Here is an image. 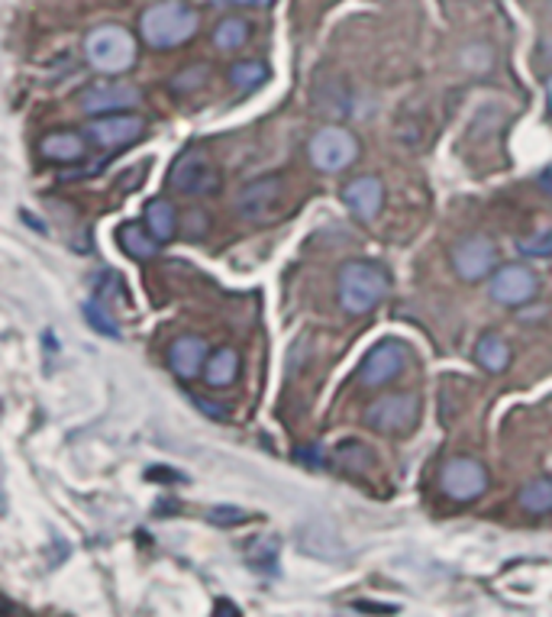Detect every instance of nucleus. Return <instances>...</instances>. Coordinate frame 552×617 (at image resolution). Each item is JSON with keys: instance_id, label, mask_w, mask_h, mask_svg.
<instances>
[{"instance_id": "2f4dec72", "label": "nucleus", "mask_w": 552, "mask_h": 617, "mask_svg": "<svg viewBox=\"0 0 552 617\" xmlns=\"http://www.w3.org/2000/svg\"><path fill=\"white\" fill-rule=\"evenodd\" d=\"M546 94H550V111H552V79L546 82Z\"/></svg>"}, {"instance_id": "393cba45", "label": "nucleus", "mask_w": 552, "mask_h": 617, "mask_svg": "<svg viewBox=\"0 0 552 617\" xmlns=\"http://www.w3.org/2000/svg\"><path fill=\"white\" fill-rule=\"evenodd\" d=\"M278 540L275 536H265V550H258L262 543L253 540L250 543V560H253V566H268V569H275V556H278V546H275Z\"/></svg>"}, {"instance_id": "9d476101", "label": "nucleus", "mask_w": 552, "mask_h": 617, "mask_svg": "<svg viewBox=\"0 0 552 617\" xmlns=\"http://www.w3.org/2000/svg\"><path fill=\"white\" fill-rule=\"evenodd\" d=\"M498 265V249L488 237H466L453 247V269L463 282H481Z\"/></svg>"}, {"instance_id": "4468645a", "label": "nucleus", "mask_w": 552, "mask_h": 617, "mask_svg": "<svg viewBox=\"0 0 552 617\" xmlns=\"http://www.w3.org/2000/svg\"><path fill=\"white\" fill-rule=\"evenodd\" d=\"M342 205L352 210L355 220L372 223L384 205L382 178H375V175H359V178H352V181L342 188Z\"/></svg>"}, {"instance_id": "f257e3e1", "label": "nucleus", "mask_w": 552, "mask_h": 617, "mask_svg": "<svg viewBox=\"0 0 552 617\" xmlns=\"http://www.w3.org/2000/svg\"><path fill=\"white\" fill-rule=\"evenodd\" d=\"M340 289V304L346 314H369L384 301V294L391 289V279L379 262H365V259H352L340 269L337 279Z\"/></svg>"}, {"instance_id": "dca6fc26", "label": "nucleus", "mask_w": 552, "mask_h": 617, "mask_svg": "<svg viewBox=\"0 0 552 617\" xmlns=\"http://www.w3.org/2000/svg\"><path fill=\"white\" fill-rule=\"evenodd\" d=\"M45 159L52 163H82L85 159V136L72 133V129H59V133H49L43 143H40Z\"/></svg>"}, {"instance_id": "1a4fd4ad", "label": "nucleus", "mask_w": 552, "mask_h": 617, "mask_svg": "<svg viewBox=\"0 0 552 617\" xmlns=\"http://www.w3.org/2000/svg\"><path fill=\"white\" fill-rule=\"evenodd\" d=\"M142 91L136 84L127 82H97L82 94V111L91 117H104V114H124L129 107H139Z\"/></svg>"}, {"instance_id": "cd10ccee", "label": "nucleus", "mask_w": 552, "mask_h": 617, "mask_svg": "<svg viewBox=\"0 0 552 617\" xmlns=\"http://www.w3.org/2000/svg\"><path fill=\"white\" fill-rule=\"evenodd\" d=\"M201 82H208V69L204 65H198V69H191V72H184V75H178L174 79V91H194V87H201Z\"/></svg>"}, {"instance_id": "6ab92c4d", "label": "nucleus", "mask_w": 552, "mask_h": 617, "mask_svg": "<svg viewBox=\"0 0 552 617\" xmlns=\"http://www.w3.org/2000/svg\"><path fill=\"white\" fill-rule=\"evenodd\" d=\"M517 504L527 511V514H550L552 511V479L550 475H540L533 482H527L520 494H517Z\"/></svg>"}, {"instance_id": "4be33fe9", "label": "nucleus", "mask_w": 552, "mask_h": 617, "mask_svg": "<svg viewBox=\"0 0 552 617\" xmlns=\"http://www.w3.org/2000/svg\"><path fill=\"white\" fill-rule=\"evenodd\" d=\"M246 42H250V23H246L243 17H226V20H220L216 30H213V45H216L220 52H236V49H243Z\"/></svg>"}, {"instance_id": "9b49d317", "label": "nucleus", "mask_w": 552, "mask_h": 617, "mask_svg": "<svg viewBox=\"0 0 552 617\" xmlns=\"http://www.w3.org/2000/svg\"><path fill=\"white\" fill-rule=\"evenodd\" d=\"M540 291V279L527 269V265H505L495 272L488 294L491 301L498 304H508V307H523L527 301H533Z\"/></svg>"}, {"instance_id": "39448f33", "label": "nucleus", "mask_w": 552, "mask_h": 617, "mask_svg": "<svg viewBox=\"0 0 552 617\" xmlns=\"http://www.w3.org/2000/svg\"><path fill=\"white\" fill-rule=\"evenodd\" d=\"M307 159H310V165L317 171H323V175L346 171L349 165L359 159V139L349 129H342V126H323L320 133L310 136Z\"/></svg>"}, {"instance_id": "c756f323", "label": "nucleus", "mask_w": 552, "mask_h": 617, "mask_svg": "<svg viewBox=\"0 0 552 617\" xmlns=\"http://www.w3.org/2000/svg\"><path fill=\"white\" fill-rule=\"evenodd\" d=\"M230 3H236V7H268L275 0H230Z\"/></svg>"}, {"instance_id": "f3484780", "label": "nucleus", "mask_w": 552, "mask_h": 617, "mask_svg": "<svg viewBox=\"0 0 552 617\" xmlns=\"http://www.w3.org/2000/svg\"><path fill=\"white\" fill-rule=\"evenodd\" d=\"M475 359H478V366L485 372L501 375V372L510 366L508 339L498 336V333H485V336L478 339V346H475Z\"/></svg>"}, {"instance_id": "f03ea898", "label": "nucleus", "mask_w": 552, "mask_h": 617, "mask_svg": "<svg viewBox=\"0 0 552 617\" xmlns=\"http://www.w3.org/2000/svg\"><path fill=\"white\" fill-rule=\"evenodd\" d=\"M201 20L198 13L181 3V0H166V3H156L142 13L139 20V33L142 40L149 42L152 49H174V45H184L188 40H194Z\"/></svg>"}, {"instance_id": "a878e982", "label": "nucleus", "mask_w": 552, "mask_h": 617, "mask_svg": "<svg viewBox=\"0 0 552 617\" xmlns=\"http://www.w3.org/2000/svg\"><path fill=\"white\" fill-rule=\"evenodd\" d=\"M520 252H527V255H552V230L527 237V240L520 243Z\"/></svg>"}, {"instance_id": "423d86ee", "label": "nucleus", "mask_w": 552, "mask_h": 617, "mask_svg": "<svg viewBox=\"0 0 552 617\" xmlns=\"http://www.w3.org/2000/svg\"><path fill=\"white\" fill-rule=\"evenodd\" d=\"M169 185L174 191L188 195V198H208L220 191V168L213 159L201 149H188L181 153L169 168Z\"/></svg>"}, {"instance_id": "b1692460", "label": "nucleus", "mask_w": 552, "mask_h": 617, "mask_svg": "<svg viewBox=\"0 0 552 617\" xmlns=\"http://www.w3.org/2000/svg\"><path fill=\"white\" fill-rule=\"evenodd\" d=\"M85 317H87V324L97 330V333H107V336H120V327L114 324L110 311H107V307H104L100 301H87Z\"/></svg>"}, {"instance_id": "f8f14e48", "label": "nucleus", "mask_w": 552, "mask_h": 617, "mask_svg": "<svg viewBox=\"0 0 552 617\" xmlns=\"http://www.w3.org/2000/svg\"><path fill=\"white\" fill-rule=\"evenodd\" d=\"M146 121L139 114H104L87 126V139L100 149H124L129 143L142 139Z\"/></svg>"}, {"instance_id": "c85d7f7f", "label": "nucleus", "mask_w": 552, "mask_h": 617, "mask_svg": "<svg viewBox=\"0 0 552 617\" xmlns=\"http://www.w3.org/2000/svg\"><path fill=\"white\" fill-rule=\"evenodd\" d=\"M540 188H543V191H546V195L552 198V163L540 171Z\"/></svg>"}, {"instance_id": "6e6552de", "label": "nucleus", "mask_w": 552, "mask_h": 617, "mask_svg": "<svg viewBox=\"0 0 552 617\" xmlns=\"http://www.w3.org/2000/svg\"><path fill=\"white\" fill-rule=\"evenodd\" d=\"M439 489L453 501H475L488 489V472L471 456H453V459H446V466L439 472Z\"/></svg>"}, {"instance_id": "aec40b11", "label": "nucleus", "mask_w": 552, "mask_h": 617, "mask_svg": "<svg viewBox=\"0 0 552 617\" xmlns=\"http://www.w3.org/2000/svg\"><path fill=\"white\" fill-rule=\"evenodd\" d=\"M146 227H149L162 243H169L171 237H174V227H178V213H174L171 201H166V198L149 201V205H146Z\"/></svg>"}, {"instance_id": "20e7f679", "label": "nucleus", "mask_w": 552, "mask_h": 617, "mask_svg": "<svg viewBox=\"0 0 552 617\" xmlns=\"http://www.w3.org/2000/svg\"><path fill=\"white\" fill-rule=\"evenodd\" d=\"M236 210H240L243 220L258 223V227L282 220V213H285V178L282 175H262V178L250 181L236 198Z\"/></svg>"}, {"instance_id": "a211bd4d", "label": "nucleus", "mask_w": 552, "mask_h": 617, "mask_svg": "<svg viewBox=\"0 0 552 617\" xmlns=\"http://www.w3.org/2000/svg\"><path fill=\"white\" fill-rule=\"evenodd\" d=\"M120 247L127 249L132 259H156L162 240L142 223H127V227H120Z\"/></svg>"}, {"instance_id": "7ed1b4c3", "label": "nucleus", "mask_w": 552, "mask_h": 617, "mask_svg": "<svg viewBox=\"0 0 552 617\" xmlns=\"http://www.w3.org/2000/svg\"><path fill=\"white\" fill-rule=\"evenodd\" d=\"M85 55L100 75H120L136 65V36L117 23L97 27L87 36Z\"/></svg>"}, {"instance_id": "5701e85b", "label": "nucleus", "mask_w": 552, "mask_h": 617, "mask_svg": "<svg viewBox=\"0 0 552 617\" xmlns=\"http://www.w3.org/2000/svg\"><path fill=\"white\" fill-rule=\"evenodd\" d=\"M230 82L236 91H243V94H250L255 87H262V84L268 82V69L262 65V62H236L233 69H230Z\"/></svg>"}, {"instance_id": "2eb2a0df", "label": "nucleus", "mask_w": 552, "mask_h": 617, "mask_svg": "<svg viewBox=\"0 0 552 617\" xmlns=\"http://www.w3.org/2000/svg\"><path fill=\"white\" fill-rule=\"evenodd\" d=\"M208 359H211V356H208V343H204L201 336H181V339H174L169 346L171 372H174L178 378H184V381L194 378V375H201Z\"/></svg>"}, {"instance_id": "412c9836", "label": "nucleus", "mask_w": 552, "mask_h": 617, "mask_svg": "<svg viewBox=\"0 0 552 617\" xmlns=\"http://www.w3.org/2000/svg\"><path fill=\"white\" fill-rule=\"evenodd\" d=\"M204 375H208L213 388L233 385V378L240 375V353L236 349H216L204 366Z\"/></svg>"}, {"instance_id": "ddd939ff", "label": "nucleus", "mask_w": 552, "mask_h": 617, "mask_svg": "<svg viewBox=\"0 0 552 617\" xmlns=\"http://www.w3.org/2000/svg\"><path fill=\"white\" fill-rule=\"evenodd\" d=\"M404 366H407V349L397 339H384L365 356L359 378L365 388H382L388 381H394L404 372Z\"/></svg>"}, {"instance_id": "bb28decb", "label": "nucleus", "mask_w": 552, "mask_h": 617, "mask_svg": "<svg viewBox=\"0 0 552 617\" xmlns=\"http://www.w3.org/2000/svg\"><path fill=\"white\" fill-rule=\"evenodd\" d=\"M208 517H211L213 524H220V527H230V524H243V521H250V514H246L243 508H213V511H208Z\"/></svg>"}, {"instance_id": "0eeeda50", "label": "nucleus", "mask_w": 552, "mask_h": 617, "mask_svg": "<svg viewBox=\"0 0 552 617\" xmlns=\"http://www.w3.org/2000/svg\"><path fill=\"white\" fill-rule=\"evenodd\" d=\"M417 414H421V401L411 391H391L375 398L365 408V423L384 433V437H397V433H411L417 427Z\"/></svg>"}, {"instance_id": "7c9ffc66", "label": "nucleus", "mask_w": 552, "mask_h": 617, "mask_svg": "<svg viewBox=\"0 0 552 617\" xmlns=\"http://www.w3.org/2000/svg\"><path fill=\"white\" fill-rule=\"evenodd\" d=\"M359 611H394V608H388V605H355Z\"/></svg>"}]
</instances>
